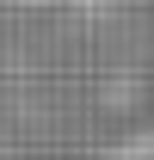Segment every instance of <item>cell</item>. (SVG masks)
Here are the masks:
<instances>
[{"label": "cell", "instance_id": "1", "mask_svg": "<svg viewBox=\"0 0 154 160\" xmlns=\"http://www.w3.org/2000/svg\"><path fill=\"white\" fill-rule=\"evenodd\" d=\"M111 160H154V123H148V129H136V136L123 142Z\"/></svg>", "mask_w": 154, "mask_h": 160}]
</instances>
